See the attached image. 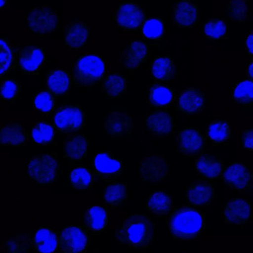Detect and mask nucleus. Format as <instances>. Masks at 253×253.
I'll return each mask as SVG.
<instances>
[{
    "mask_svg": "<svg viewBox=\"0 0 253 253\" xmlns=\"http://www.w3.org/2000/svg\"><path fill=\"white\" fill-rule=\"evenodd\" d=\"M155 229V223L147 216L131 214L116 228L115 238L121 245L135 250L145 249L154 241Z\"/></svg>",
    "mask_w": 253,
    "mask_h": 253,
    "instance_id": "nucleus-1",
    "label": "nucleus"
},
{
    "mask_svg": "<svg viewBox=\"0 0 253 253\" xmlns=\"http://www.w3.org/2000/svg\"><path fill=\"white\" fill-rule=\"evenodd\" d=\"M247 72H248V75L250 77V80L253 81V63H250L248 69H247Z\"/></svg>",
    "mask_w": 253,
    "mask_h": 253,
    "instance_id": "nucleus-46",
    "label": "nucleus"
},
{
    "mask_svg": "<svg viewBox=\"0 0 253 253\" xmlns=\"http://www.w3.org/2000/svg\"><path fill=\"white\" fill-rule=\"evenodd\" d=\"M207 105V97L202 90L197 88H188L179 95L177 100V109L184 115L191 116L204 110Z\"/></svg>",
    "mask_w": 253,
    "mask_h": 253,
    "instance_id": "nucleus-14",
    "label": "nucleus"
},
{
    "mask_svg": "<svg viewBox=\"0 0 253 253\" xmlns=\"http://www.w3.org/2000/svg\"><path fill=\"white\" fill-rule=\"evenodd\" d=\"M150 72L156 82H169L177 75V66L171 57L164 56L151 63Z\"/></svg>",
    "mask_w": 253,
    "mask_h": 253,
    "instance_id": "nucleus-26",
    "label": "nucleus"
},
{
    "mask_svg": "<svg viewBox=\"0 0 253 253\" xmlns=\"http://www.w3.org/2000/svg\"><path fill=\"white\" fill-rule=\"evenodd\" d=\"M54 122L62 132L78 131L85 125V113L80 106H63L56 112Z\"/></svg>",
    "mask_w": 253,
    "mask_h": 253,
    "instance_id": "nucleus-8",
    "label": "nucleus"
},
{
    "mask_svg": "<svg viewBox=\"0 0 253 253\" xmlns=\"http://www.w3.org/2000/svg\"><path fill=\"white\" fill-rule=\"evenodd\" d=\"M150 55L149 45L140 40H134L121 51L120 63L122 68L133 72L146 63Z\"/></svg>",
    "mask_w": 253,
    "mask_h": 253,
    "instance_id": "nucleus-9",
    "label": "nucleus"
},
{
    "mask_svg": "<svg viewBox=\"0 0 253 253\" xmlns=\"http://www.w3.org/2000/svg\"><path fill=\"white\" fill-rule=\"evenodd\" d=\"M215 192L211 183H197L186 189V199L191 206L204 207L214 200Z\"/></svg>",
    "mask_w": 253,
    "mask_h": 253,
    "instance_id": "nucleus-22",
    "label": "nucleus"
},
{
    "mask_svg": "<svg viewBox=\"0 0 253 253\" xmlns=\"http://www.w3.org/2000/svg\"><path fill=\"white\" fill-rule=\"evenodd\" d=\"M232 135V126L225 120H214L209 125L207 136L213 144L227 142Z\"/></svg>",
    "mask_w": 253,
    "mask_h": 253,
    "instance_id": "nucleus-33",
    "label": "nucleus"
},
{
    "mask_svg": "<svg viewBox=\"0 0 253 253\" xmlns=\"http://www.w3.org/2000/svg\"><path fill=\"white\" fill-rule=\"evenodd\" d=\"M54 128L46 121H41L32 128V140L35 144L48 146L54 141Z\"/></svg>",
    "mask_w": 253,
    "mask_h": 253,
    "instance_id": "nucleus-34",
    "label": "nucleus"
},
{
    "mask_svg": "<svg viewBox=\"0 0 253 253\" xmlns=\"http://www.w3.org/2000/svg\"><path fill=\"white\" fill-rule=\"evenodd\" d=\"M14 53L8 42L0 39V78L8 75L12 68Z\"/></svg>",
    "mask_w": 253,
    "mask_h": 253,
    "instance_id": "nucleus-40",
    "label": "nucleus"
},
{
    "mask_svg": "<svg viewBox=\"0 0 253 253\" xmlns=\"http://www.w3.org/2000/svg\"><path fill=\"white\" fill-rule=\"evenodd\" d=\"M235 103L250 106L253 103V83L251 80L241 81L235 87L232 94Z\"/></svg>",
    "mask_w": 253,
    "mask_h": 253,
    "instance_id": "nucleus-38",
    "label": "nucleus"
},
{
    "mask_svg": "<svg viewBox=\"0 0 253 253\" xmlns=\"http://www.w3.org/2000/svg\"><path fill=\"white\" fill-rule=\"evenodd\" d=\"M21 91V85L15 80L8 79L0 84V98L7 101H14Z\"/></svg>",
    "mask_w": 253,
    "mask_h": 253,
    "instance_id": "nucleus-42",
    "label": "nucleus"
},
{
    "mask_svg": "<svg viewBox=\"0 0 253 253\" xmlns=\"http://www.w3.org/2000/svg\"><path fill=\"white\" fill-rule=\"evenodd\" d=\"M85 227L93 233H101L109 225V214L106 207L93 206L89 207L84 216Z\"/></svg>",
    "mask_w": 253,
    "mask_h": 253,
    "instance_id": "nucleus-23",
    "label": "nucleus"
},
{
    "mask_svg": "<svg viewBox=\"0 0 253 253\" xmlns=\"http://www.w3.org/2000/svg\"><path fill=\"white\" fill-rule=\"evenodd\" d=\"M8 252L9 253H22L29 251V248L32 247V240L28 235H17L14 238L8 239L6 242Z\"/></svg>",
    "mask_w": 253,
    "mask_h": 253,
    "instance_id": "nucleus-43",
    "label": "nucleus"
},
{
    "mask_svg": "<svg viewBox=\"0 0 253 253\" xmlns=\"http://www.w3.org/2000/svg\"><path fill=\"white\" fill-rule=\"evenodd\" d=\"M58 23V14L51 7L33 8L26 16V25L29 30L41 37H45L55 32Z\"/></svg>",
    "mask_w": 253,
    "mask_h": 253,
    "instance_id": "nucleus-5",
    "label": "nucleus"
},
{
    "mask_svg": "<svg viewBox=\"0 0 253 253\" xmlns=\"http://www.w3.org/2000/svg\"><path fill=\"white\" fill-rule=\"evenodd\" d=\"M48 91L55 97L64 96L69 93L70 88V75L67 71L58 69L48 75Z\"/></svg>",
    "mask_w": 253,
    "mask_h": 253,
    "instance_id": "nucleus-32",
    "label": "nucleus"
},
{
    "mask_svg": "<svg viewBox=\"0 0 253 253\" xmlns=\"http://www.w3.org/2000/svg\"><path fill=\"white\" fill-rule=\"evenodd\" d=\"M253 177L251 167L242 163L234 162L225 169L223 180L232 190L242 192L251 186Z\"/></svg>",
    "mask_w": 253,
    "mask_h": 253,
    "instance_id": "nucleus-10",
    "label": "nucleus"
},
{
    "mask_svg": "<svg viewBox=\"0 0 253 253\" xmlns=\"http://www.w3.org/2000/svg\"><path fill=\"white\" fill-rule=\"evenodd\" d=\"M165 28L163 18H150L143 23V35L149 40H161L164 36Z\"/></svg>",
    "mask_w": 253,
    "mask_h": 253,
    "instance_id": "nucleus-39",
    "label": "nucleus"
},
{
    "mask_svg": "<svg viewBox=\"0 0 253 253\" xmlns=\"http://www.w3.org/2000/svg\"><path fill=\"white\" fill-rule=\"evenodd\" d=\"M115 23L120 29L126 32H137L146 20L144 9L135 2H121L115 10Z\"/></svg>",
    "mask_w": 253,
    "mask_h": 253,
    "instance_id": "nucleus-6",
    "label": "nucleus"
},
{
    "mask_svg": "<svg viewBox=\"0 0 253 253\" xmlns=\"http://www.w3.org/2000/svg\"><path fill=\"white\" fill-rule=\"evenodd\" d=\"M198 6L190 0L179 1L172 8L174 26L190 29L198 25Z\"/></svg>",
    "mask_w": 253,
    "mask_h": 253,
    "instance_id": "nucleus-20",
    "label": "nucleus"
},
{
    "mask_svg": "<svg viewBox=\"0 0 253 253\" xmlns=\"http://www.w3.org/2000/svg\"><path fill=\"white\" fill-rule=\"evenodd\" d=\"M169 214V231L178 241L197 239L207 227L205 214L197 209L183 207L173 210Z\"/></svg>",
    "mask_w": 253,
    "mask_h": 253,
    "instance_id": "nucleus-2",
    "label": "nucleus"
},
{
    "mask_svg": "<svg viewBox=\"0 0 253 253\" xmlns=\"http://www.w3.org/2000/svg\"><path fill=\"white\" fill-rule=\"evenodd\" d=\"M146 207L157 215H167L174 210L173 198L167 192L159 191L149 196Z\"/></svg>",
    "mask_w": 253,
    "mask_h": 253,
    "instance_id": "nucleus-30",
    "label": "nucleus"
},
{
    "mask_svg": "<svg viewBox=\"0 0 253 253\" xmlns=\"http://www.w3.org/2000/svg\"><path fill=\"white\" fill-rule=\"evenodd\" d=\"M55 104V96L48 91L38 93L34 100L35 109L42 113H51L54 111Z\"/></svg>",
    "mask_w": 253,
    "mask_h": 253,
    "instance_id": "nucleus-41",
    "label": "nucleus"
},
{
    "mask_svg": "<svg viewBox=\"0 0 253 253\" xmlns=\"http://www.w3.org/2000/svg\"><path fill=\"white\" fill-rule=\"evenodd\" d=\"M59 164L54 154H43L34 156L26 167L27 175L39 185H48L57 178Z\"/></svg>",
    "mask_w": 253,
    "mask_h": 253,
    "instance_id": "nucleus-4",
    "label": "nucleus"
},
{
    "mask_svg": "<svg viewBox=\"0 0 253 253\" xmlns=\"http://www.w3.org/2000/svg\"><path fill=\"white\" fill-rule=\"evenodd\" d=\"M88 138L84 135L69 137L64 141V157L71 161H80L88 153Z\"/></svg>",
    "mask_w": 253,
    "mask_h": 253,
    "instance_id": "nucleus-28",
    "label": "nucleus"
},
{
    "mask_svg": "<svg viewBox=\"0 0 253 253\" xmlns=\"http://www.w3.org/2000/svg\"><path fill=\"white\" fill-rule=\"evenodd\" d=\"M241 145L244 150L247 152H253V128L246 129L241 135Z\"/></svg>",
    "mask_w": 253,
    "mask_h": 253,
    "instance_id": "nucleus-44",
    "label": "nucleus"
},
{
    "mask_svg": "<svg viewBox=\"0 0 253 253\" xmlns=\"http://www.w3.org/2000/svg\"><path fill=\"white\" fill-rule=\"evenodd\" d=\"M134 122L131 115L121 111H113L108 115L103 128L106 134L112 137H122L131 134Z\"/></svg>",
    "mask_w": 253,
    "mask_h": 253,
    "instance_id": "nucleus-13",
    "label": "nucleus"
},
{
    "mask_svg": "<svg viewBox=\"0 0 253 253\" xmlns=\"http://www.w3.org/2000/svg\"><path fill=\"white\" fill-rule=\"evenodd\" d=\"M253 33H250L248 35L245 41H244V46H245L246 49H247V54L250 56H253Z\"/></svg>",
    "mask_w": 253,
    "mask_h": 253,
    "instance_id": "nucleus-45",
    "label": "nucleus"
},
{
    "mask_svg": "<svg viewBox=\"0 0 253 253\" xmlns=\"http://www.w3.org/2000/svg\"><path fill=\"white\" fill-rule=\"evenodd\" d=\"M204 36L207 39L218 41L227 35V26L224 20L220 18H210L204 23Z\"/></svg>",
    "mask_w": 253,
    "mask_h": 253,
    "instance_id": "nucleus-36",
    "label": "nucleus"
},
{
    "mask_svg": "<svg viewBox=\"0 0 253 253\" xmlns=\"http://www.w3.org/2000/svg\"><path fill=\"white\" fill-rule=\"evenodd\" d=\"M58 241L57 232L43 226L34 234L32 247L37 253H54L58 247Z\"/></svg>",
    "mask_w": 253,
    "mask_h": 253,
    "instance_id": "nucleus-25",
    "label": "nucleus"
},
{
    "mask_svg": "<svg viewBox=\"0 0 253 253\" xmlns=\"http://www.w3.org/2000/svg\"><path fill=\"white\" fill-rule=\"evenodd\" d=\"M145 126L148 131L157 137H168L175 128L171 114L164 110L148 114L145 119Z\"/></svg>",
    "mask_w": 253,
    "mask_h": 253,
    "instance_id": "nucleus-17",
    "label": "nucleus"
},
{
    "mask_svg": "<svg viewBox=\"0 0 253 253\" xmlns=\"http://www.w3.org/2000/svg\"><path fill=\"white\" fill-rule=\"evenodd\" d=\"M104 76V60L95 54L84 55L78 59L72 70V81L80 86H94L103 81Z\"/></svg>",
    "mask_w": 253,
    "mask_h": 253,
    "instance_id": "nucleus-3",
    "label": "nucleus"
},
{
    "mask_svg": "<svg viewBox=\"0 0 253 253\" xmlns=\"http://www.w3.org/2000/svg\"><path fill=\"white\" fill-rule=\"evenodd\" d=\"M8 0H0V9L5 8L8 4Z\"/></svg>",
    "mask_w": 253,
    "mask_h": 253,
    "instance_id": "nucleus-47",
    "label": "nucleus"
},
{
    "mask_svg": "<svg viewBox=\"0 0 253 253\" xmlns=\"http://www.w3.org/2000/svg\"><path fill=\"white\" fill-rule=\"evenodd\" d=\"M252 204L244 198H232L228 201L223 210L225 222L228 224L238 226L251 221L253 217Z\"/></svg>",
    "mask_w": 253,
    "mask_h": 253,
    "instance_id": "nucleus-12",
    "label": "nucleus"
},
{
    "mask_svg": "<svg viewBox=\"0 0 253 253\" xmlns=\"http://www.w3.org/2000/svg\"><path fill=\"white\" fill-rule=\"evenodd\" d=\"M94 176L92 171L85 167H77L70 174L71 186L73 189L84 190L92 186Z\"/></svg>",
    "mask_w": 253,
    "mask_h": 253,
    "instance_id": "nucleus-35",
    "label": "nucleus"
},
{
    "mask_svg": "<svg viewBox=\"0 0 253 253\" xmlns=\"http://www.w3.org/2000/svg\"><path fill=\"white\" fill-rule=\"evenodd\" d=\"M249 9L247 0H229L226 5V15L232 21L243 23L248 18Z\"/></svg>",
    "mask_w": 253,
    "mask_h": 253,
    "instance_id": "nucleus-37",
    "label": "nucleus"
},
{
    "mask_svg": "<svg viewBox=\"0 0 253 253\" xmlns=\"http://www.w3.org/2000/svg\"><path fill=\"white\" fill-rule=\"evenodd\" d=\"M169 163L162 155H147L140 163V178L144 181L160 183L169 174Z\"/></svg>",
    "mask_w": 253,
    "mask_h": 253,
    "instance_id": "nucleus-7",
    "label": "nucleus"
},
{
    "mask_svg": "<svg viewBox=\"0 0 253 253\" xmlns=\"http://www.w3.org/2000/svg\"><path fill=\"white\" fill-rule=\"evenodd\" d=\"M177 148L184 155H193L201 152L207 144L205 136L196 128L189 127L179 131L177 137Z\"/></svg>",
    "mask_w": 253,
    "mask_h": 253,
    "instance_id": "nucleus-16",
    "label": "nucleus"
},
{
    "mask_svg": "<svg viewBox=\"0 0 253 253\" xmlns=\"http://www.w3.org/2000/svg\"><path fill=\"white\" fill-rule=\"evenodd\" d=\"M176 99L175 90L164 84H155L149 87V103L152 107H169Z\"/></svg>",
    "mask_w": 253,
    "mask_h": 253,
    "instance_id": "nucleus-27",
    "label": "nucleus"
},
{
    "mask_svg": "<svg viewBox=\"0 0 253 253\" xmlns=\"http://www.w3.org/2000/svg\"><path fill=\"white\" fill-rule=\"evenodd\" d=\"M223 167L222 160L216 159L211 155H201L195 160L197 174L209 180L218 178L223 173Z\"/></svg>",
    "mask_w": 253,
    "mask_h": 253,
    "instance_id": "nucleus-24",
    "label": "nucleus"
},
{
    "mask_svg": "<svg viewBox=\"0 0 253 253\" xmlns=\"http://www.w3.org/2000/svg\"><path fill=\"white\" fill-rule=\"evenodd\" d=\"M90 35L91 32L85 22L74 19L65 28V45L69 50L82 49L86 45Z\"/></svg>",
    "mask_w": 253,
    "mask_h": 253,
    "instance_id": "nucleus-15",
    "label": "nucleus"
},
{
    "mask_svg": "<svg viewBox=\"0 0 253 253\" xmlns=\"http://www.w3.org/2000/svg\"><path fill=\"white\" fill-rule=\"evenodd\" d=\"M128 196L127 185L121 182L107 185L103 192V201L112 208L121 207L128 199Z\"/></svg>",
    "mask_w": 253,
    "mask_h": 253,
    "instance_id": "nucleus-29",
    "label": "nucleus"
},
{
    "mask_svg": "<svg viewBox=\"0 0 253 253\" xmlns=\"http://www.w3.org/2000/svg\"><path fill=\"white\" fill-rule=\"evenodd\" d=\"M45 51L41 47L29 46L22 48L19 57V66L23 75H37L43 66Z\"/></svg>",
    "mask_w": 253,
    "mask_h": 253,
    "instance_id": "nucleus-19",
    "label": "nucleus"
},
{
    "mask_svg": "<svg viewBox=\"0 0 253 253\" xmlns=\"http://www.w3.org/2000/svg\"><path fill=\"white\" fill-rule=\"evenodd\" d=\"M126 90V81L124 75L118 72H112L104 77L102 83V91L107 97L118 98Z\"/></svg>",
    "mask_w": 253,
    "mask_h": 253,
    "instance_id": "nucleus-31",
    "label": "nucleus"
},
{
    "mask_svg": "<svg viewBox=\"0 0 253 253\" xmlns=\"http://www.w3.org/2000/svg\"><path fill=\"white\" fill-rule=\"evenodd\" d=\"M27 140V128L23 124L9 122L0 127L1 146L18 147L26 145Z\"/></svg>",
    "mask_w": 253,
    "mask_h": 253,
    "instance_id": "nucleus-21",
    "label": "nucleus"
},
{
    "mask_svg": "<svg viewBox=\"0 0 253 253\" xmlns=\"http://www.w3.org/2000/svg\"><path fill=\"white\" fill-rule=\"evenodd\" d=\"M94 172L103 179L119 177L124 170L123 161L110 152H102L94 158Z\"/></svg>",
    "mask_w": 253,
    "mask_h": 253,
    "instance_id": "nucleus-18",
    "label": "nucleus"
},
{
    "mask_svg": "<svg viewBox=\"0 0 253 253\" xmlns=\"http://www.w3.org/2000/svg\"><path fill=\"white\" fill-rule=\"evenodd\" d=\"M88 244V235L81 226H66L62 230L59 238L60 251L66 253H82Z\"/></svg>",
    "mask_w": 253,
    "mask_h": 253,
    "instance_id": "nucleus-11",
    "label": "nucleus"
}]
</instances>
